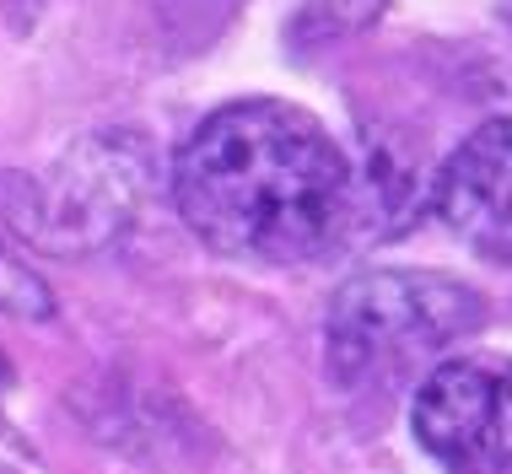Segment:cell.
Returning <instances> with one entry per match:
<instances>
[{"label":"cell","instance_id":"4","mask_svg":"<svg viewBox=\"0 0 512 474\" xmlns=\"http://www.w3.org/2000/svg\"><path fill=\"white\" fill-rule=\"evenodd\" d=\"M437 216L480 259L512 264V119L480 124L437 173Z\"/></svg>","mask_w":512,"mask_h":474},{"label":"cell","instance_id":"5","mask_svg":"<svg viewBox=\"0 0 512 474\" xmlns=\"http://www.w3.org/2000/svg\"><path fill=\"white\" fill-rule=\"evenodd\" d=\"M383 0H297V33L324 38V33H351L378 17Z\"/></svg>","mask_w":512,"mask_h":474},{"label":"cell","instance_id":"6","mask_svg":"<svg viewBox=\"0 0 512 474\" xmlns=\"http://www.w3.org/2000/svg\"><path fill=\"white\" fill-rule=\"evenodd\" d=\"M0 378H6V361H0Z\"/></svg>","mask_w":512,"mask_h":474},{"label":"cell","instance_id":"1","mask_svg":"<svg viewBox=\"0 0 512 474\" xmlns=\"http://www.w3.org/2000/svg\"><path fill=\"white\" fill-rule=\"evenodd\" d=\"M173 200L216 254L302 264L340 243L356 216V173L308 108L243 97L216 108L173 162Z\"/></svg>","mask_w":512,"mask_h":474},{"label":"cell","instance_id":"3","mask_svg":"<svg viewBox=\"0 0 512 474\" xmlns=\"http://www.w3.org/2000/svg\"><path fill=\"white\" fill-rule=\"evenodd\" d=\"M410 426L448 474H512V356L437 361Z\"/></svg>","mask_w":512,"mask_h":474},{"label":"cell","instance_id":"2","mask_svg":"<svg viewBox=\"0 0 512 474\" xmlns=\"http://www.w3.org/2000/svg\"><path fill=\"white\" fill-rule=\"evenodd\" d=\"M486 313L475 286L437 270H367L351 275L324 324L329 378L340 388H383L426 356L464 340Z\"/></svg>","mask_w":512,"mask_h":474}]
</instances>
